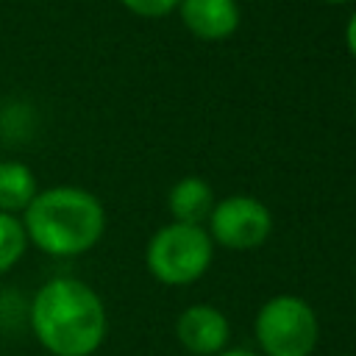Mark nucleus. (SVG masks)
Listing matches in <instances>:
<instances>
[{"instance_id":"1","label":"nucleus","mask_w":356,"mask_h":356,"mask_svg":"<svg viewBox=\"0 0 356 356\" xmlns=\"http://www.w3.org/2000/svg\"><path fill=\"white\" fill-rule=\"evenodd\" d=\"M31 328L53 356H92L106 339V309L89 284L50 278L33 295Z\"/></svg>"},{"instance_id":"2","label":"nucleus","mask_w":356,"mask_h":356,"mask_svg":"<svg viewBox=\"0 0 356 356\" xmlns=\"http://www.w3.org/2000/svg\"><path fill=\"white\" fill-rule=\"evenodd\" d=\"M28 242L50 256H78L97 245L106 228L100 200L81 186H50L22 211Z\"/></svg>"},{"instance_id":"3","label":"nucleus","mask_w":356,"mask_h":356,"mask_svg":"<svg viewBox=\"0 0 356 356\" xmlns=\"http://www.w3.org/2000/svg\"><path fill=\"white\" fill-rule=\"evenodd\" d=\"M147 270L161 284H192L211 261V239L200 225L172 222L147 242Z\"/></svg>"},{"instance_id":"4","label":"nucleus","mask_w":356,"mask_h":356,"mask_svg":"<svg viewBox=\"0 0 356 356\" xmlns=\"http://www.w3.org/2000/svg\"><path fill=\"white\" fill-rule=\"evenodd\" d=\"M256 339L267 356H309L317 345V314L295 295H278L259 309Z\"/></svg>"},{"instance_id":"5","label":"nucleus","mask_w":356,"mask_h":356,"mask_svg":"<svg viewBox=\"0 0 356 356\" xmlns=\"http://www.w3.org/2000/svg\"><path fill=\"white\" fill-rule=\"evenodd\" d=\"M209 217H211L214 239L234 250L261 245L273 228L270 211L256 197H245V195H234L222 200L220 206L211 209Z\"/></svg>"},{"instance_id":"6","label":"nucleus","mask_w":356,"mask_h":356,"mask_svg":"<svg viewBox=\"0 0 356 356\" xmlns=\"http://www.w3.org/2000/svg\"><path fill=\"white\" fill-rule=\"evenodd\" d=\"M175 334L189 353L197 356L220 353L222 345L228 342V320L214 306H189L178 317Z\"/></svg>"},{"instance_id":"7","label":"nucleus","mask_w":356,"mask_h":356,"mask_svg":"<svg viewBox=\"0 0 356 356\" xmlns=\"http://www.w3.org/2000/svg\"><path fill=\"white\" fill-rule=\"evenodd\" d=\"M181 19L197 39H225L236 31L239 8L234 0H181Z\"/></svg>"},{"instance_id":"8","label":"nucleus","mask_w":356,"mask_h":356,"mask_svg":"<svg viewBox=\"0 0 356 356\" xmlns=\"http://www.w3.org/2000/svg\"><path fill=\"white\" fill-rule=\"evenodd\" d=\"M36 175L25 161L6 159L0 161V211L17 214L25 211L36 197Z\"/></svg>"},{"instance_id":"9","label":"nucleus","mask_w":356,"mask_h":356,"mask_svg":"<svg viewBox=\"0 0 356 356\" xmlns=\"http://www.w3.org/2000/svg\"><path fill=\"white\" fill-rule=\"evenodd\" d=\"M211 209H214L211 189L200 178H184L170 189V211L175 222L197 225L211 214Z\"/></svg>"},{"instance_id":"10","label":"nucleus","mask_w":356,"mask_h":356,"mask_svg":"<svg viewBox=\"0 0 356 356\" xmlns=\"http://www.w3.org/2000/svg\"><path fill=\"white\" fill-rule=\"evenodd\" d=\"M25 248H28V234L22 220L17 214L0 211V275L8 273L25 256Z\"/></svg>"},{"instance_id":"11","label":"nucleus","mask_w":356,"mask_h":356,"mask_svg":"<svg viewBox=\"0 0 356 356\" xmlns=\"http://www.w3.org/2000/svg\"><path fill=\"white\" fill-rule=\"evenodd\" d=\"M181 0H122L125 8H131L134 14H142V17H161L167 11H172Z\"/></svg>"},{"instance_id":"12","label":"nucleus","mask_w":356,"mask_h":356,"mask_svg":"<svg viewBox=\"0 0 356 356\" xmlns=\"http://www.w3.org/2000/svg\"><path fill=\"white\" fill-rule=\"evenodd\" d=\"M345 39H348V50L356 56V14L350 17V22H348V31H345Z\"/></svg>"},{"instance_id":"13","label":"nucleus","mask_w":356,"mask_h":356,"mask_svg":"<svg viewBox=\"0 0 356 356\" xmlns=\"http://www.w3.org/2000/svg\"><path fill=\"white\" fill-rule=\"evenodd\" d=\"M220 356H256V353H250V350H222Z\"/></svg>"},{"instance_id":"14","label":"nucleus","mask_w":356,"mask_h":356,"mask_svg":"<svg viewBox=\"0 0 356 356\" xmlns=\"http://www.w3.org/2000/svg\"><path fill=\"white\" fill-rule=\"evenodd\" d=\"M328 3H348V0H328Z\"/></svg>"}]
</instances>
